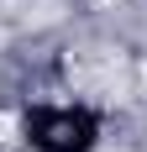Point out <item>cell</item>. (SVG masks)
<instances>
[{
	"mask_svg": "<svg viewBox=\"0 0 147 152\" xmlns=\"http://www.w3.org/2000/svg\"><path fill=\"white\" fill-rule=\"evenodd\" d=\"M21 131L37 152H95L100 121L89 110H74V105H32Z\"/></svg>",
	"mask_w": 147,
	"mask_h": 152,
	"instance_id": "cell-1",
	"label": "cell"
}]
</instances>
